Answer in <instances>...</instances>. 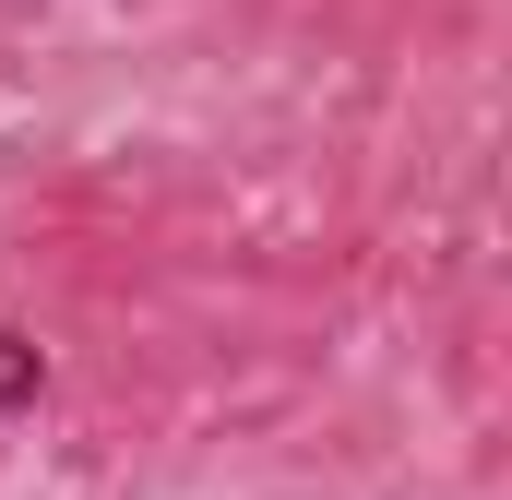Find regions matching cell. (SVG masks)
<instances>
[{"label": "cell", "instance_id": "6da1fadb", "mask_svg": "<svg viewBox=\"0 0 512 500\" xmlns=\"http://www.w3.org/2000/svg\"><path fill=\"white\" fill-rule=\"evenodd\" d=\"M36 381H48V358H36V346L0 322V417H12V405H36Z\"/></svg>", "mask_w": 512, "mask_h": 500}]
</instances>
